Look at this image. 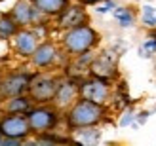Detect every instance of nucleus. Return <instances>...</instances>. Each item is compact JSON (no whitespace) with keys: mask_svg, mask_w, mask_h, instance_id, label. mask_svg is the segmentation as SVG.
Returning a JSON list of instances; mask_svg holds the SVG:
<instances>
[{"mask_svg":"<svg viewBox=\"0 0 156 146\" xmlns=\"http://www.w3.org/2000/svg\"><path fill=\"white\" fill-rule=\"evenodd\" d=\"M99 118H101V108L97 106V103L86 99V101H80L74 106V110L69 116V121L73 125L86 127V125H93L95 121H99Z\"/></svg>","mask_w":156,"mask_h":146,"instance_id":"obj_1","label":"nucleus"},{"mask_svg":"<svg viewBox=\"0 0 156 146\" xmlns=\"http://www.w3.org/2000/svg\"><path fill=\"white\" fill-rule=\"evenodd\" d=\"M95 38H97V34L90 27H76L74 30H71L65 36V46L74 53H82L95 44Z\"/></svg>","mask_w":156,"mask_h":146,"instance_id":"obj_2","label":"nucleus"},{"mask_svg":"<svg viewBox=\"0 0 156 146\" xmlns=\"http://www.w3.org/2000/svg\"><path fill=\"white\" fill-rule=\"evenodd\" d=\"M29 121L21 116H12L2 121V133L6 137H13V139H21L29 133Z\"/></svg>","mask_w":156,"mask_h":146,"instance_id":"obj_3","label":"nucleus"},{"mask_svg":"<svg viewBox=\"0 0 156 146\" xmlns=\"http://www.w3.org/2000/svg\"><path fill=\"white\" fill-rule=\"evenodd\" d=\"M29 124L36 131H46V129L53 127V124H55V114L50 110H34L29 118Z\"/></svg>","mask_w":156,"mask_h":146,"instance_id":"obj_4","label":"nucleus"},{"mask_svg":"<svg viewBox=\"0 0 156 146\" xmlns=\"http://www.w3.org/2000/svg\"><path fill=\"white\" fill-rule=\"evenodd\" d=\"M82 95H84V99H88V101L103 103L107 99V86L103 82H88V83H84V87H82Z\"/></svg>","mask_w":156,"mask_h":146,"instance_id":"obj_5","label":"nucleus"},{"mask_svg":"<svg viewBox=\"0 0 156 146\" xmlns=\"http://www.w3.org/2000/svg\"><path fill=\"white\" fill-rule=\"evenodd\" d=\"M55 83H53L51 80L48 78H42L38 80L34 86H33V95L38 99V101H48V99H51L53 95H55Z\"/></svg>","mask_w":156,"mask_h":146,"instance_id":"obj_6","label":"nucleus"},{"mask_svg":"<svg viewBox=\"0 0 156 146\" xmlns=\"http://www.w3.org/2000/svg\"><path fill=\"white\" fill-rule=\"evenodd\" d=\"M25 87H27V76H10V78L4 82L2 91L6 95H17Z\"/></svg>","mask_w":156,"mask_h":146,"instance_id":"obj_7","label":"nucleus"},{"mask_svg":"<svg viewBox=\"0 0 156 146\" xmlns=\"http://www.w3.org/2000/svg\"><path fill=\"white\" fill-rule=\"evenodd\" d=\"M53 59H55V49H53L50 44L40 46V48L34 51V55H33L34 65H38V66H46V65H50Z\"/></svg>","mask_w":156,"mask_h":146,"instance_id":"obj_8","label":"nucleus"},{"mask_svg":"<svg viewBox=\"0 0 156 146\" xmlns=\"http://www.w3.org/2000/svg\"><path fill=\"white\" fill-rule=\"evenodd\" d=\"M84 21V12L80 8H71V10H67V13L61 17V25L63 27H76L80 25Z\"/></svg>","mask_w":156,"mask_h":146,"instance_id":"obj_9","label":"nucleus"},{"mask_svg":"<svg viewBox=\"0 0 156 146\" xmlns=\"http://www.w3.org/2000/svg\"><path fill=\"white\" fill-rule=\"evenodd\" d=\"M33 2L36 4V8L48 13H57L67 6V0H33Z\"/></svg>","mask_w":156,"mask_h":146,"instance_id":"obj_10","label":"nucleus"},{"mask_svg":"<svg viewBox=\"0 0 156 146\" xmlns=\"http://www.w3.org/2000/svg\"><path fill=\"white\" fill-rule=\"evenodd\" d=\"M93 72H95L97 76H112L114 72V63L108 57H101L95 61V65H93Z\"/></svg>","mask_w":156,"mask_h":146,"instance_id":"obj_11","label":"nucleus"},{"mask_svg":"<svg viewBox=\"0 0 156 146\" xmlns=\"http://www.w3.org/2000/svg\"><path fill=\"white\" fill-rule=\"evenodd\" d=\"M17 49L21 53H30L34 49V36L30 32H21L17 36Z\"/></svg>","mask_w":156,"mask_h":146,"instance_id":"obj_12","label":"nucleus"},{"mask_svg":"<svg viewBox=\"0 0 156 146\" xmlns=\"http://www.w3.org/2000/svg\"><path fill=\"white\" fill-rule=\"evenodd\" d=\"M13 17L17 23H21V25H25V23L30 21V17H33V10L27 6V4H17L13 10Z\"/></svg>","mask_w":156,"mask_h":146,"instance_id":"obj_13","label":"nucleus"},{"mask_svg":"<svg viewBox=\"0 0 156 146\" xmlns=\"http://www.w3.org/2000/svg\"><path fill=\"white\" fill-rule=\"evenodd\" d=\"M74 95V87L71 86V83H65V86H59L57 91H55V99L63 104V103H69Z\"/></svg>","mask_w":156,"mask_h":146,"instance_id":"obj_14","label":"nucleus"},{"mask_svg":"<svg viewBox=\"0 0 156 146\" xmlns=\"http://www.w3.org/2000/svg\"><path fill=\"white\" fill-rule=\"evenodd\" d=\"M114 15H116V19L120 21L122 27H129L131 23H133V15H131V12L124 10V8H118V10L114 12Z\"/></svg>","mask_w":156,"mask_h":146,"instance_id":"obj_15","label":"nucleus"},{"mask_svg":"<svg viewBox=\"0 0 156 146\" xmlns=\"http://www.w3.org/2000/svg\"><path fill=\"white\" fill-rule=\"evenodd\" d=\"M27 106H29L27 99H23V97L13 99V101L10 103V112H25V110H27Z\"/></svg>","mask_w":156,"mask_h":146,"instance_id":"obj_16","label":"nucleus"},{"mask_svg":"<svg viewBox=\"0 0 156 146\" xmlns=\"http://www.w3.org/2000/svg\"><path fill=\"white\" fill-rule=\"evenodd\" d=\"M0 32L2 34H12L13 32V23L12 21H8V19H4V21H0Z\"/></svg>","mask_w":156,"mask_h":146,"instance_id":"obj_17","label":"nucleus"},{"mask_svg":"<svg viewBox=\"0 0 156 146\" xmlns=\"http://www.w3.org/2000/svg\"><path fill=\"white\" fill-rule=\"evenodd\" d=\"M84 2H88V4H93V2H99V0H84Z\"/></svg>","mask_w":156,"mask_h":146,"instance_id":"obj_18","label":"nucleus"},{"mask_svg":"<svg viewBox=\"0 0 156 146\" xmlns=\"http://www.w3.org/2000/svg\"><path fill=\"white\" fill-rule=\"evenodd\" d=\"M0 144H2V139H0Z\"/></svg>","mask_w":156,"mask_h":146,"instance_id":"obj_19","label":"nucleus"}]
</instances>
